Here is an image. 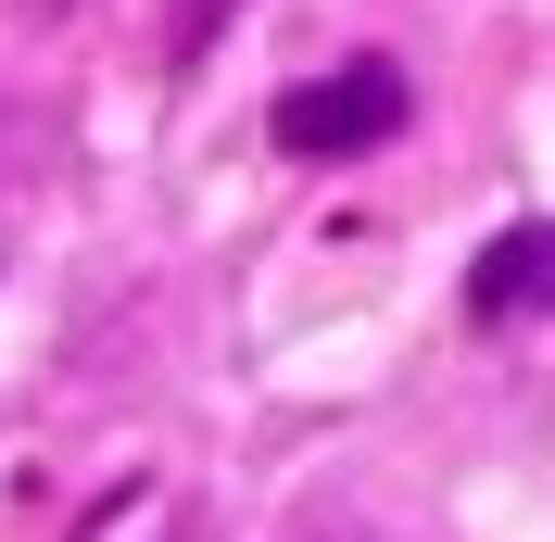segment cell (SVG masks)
I'll list each match as a JSON object with an SVG mask.
<instances>
[{
	"mask_svg": "<svg viewBox=\"0 0 555 542\" xmlns=\"http://www.w3.org/2000/svg\"><path fill=\"white\" fill-rule=\"evenodd\" d=\"M278 152L291 165H341V152H379L404 127V76L391 64H341V76H304V89H278Z\"/></svg>",
	"mask_w": 555,
	"mask_h": 542,
	"instance_id": "6da1fadb",
	"label": "cell"
},
{
	"mask_svg": "<svg viewBox=\"0 0 555 542\" xmlns=\"http://www.w3.org/2000/svg\"><path fill=\"white\" fill-rule=\"evenodd\" d=\"M127 530H139V492H114V505L89 517V530H76V542H127Z\"/></svg>",
	"mask_w": 555,
	"mask_h": 542,
	"instance_id": "3957f363",
	"label": "cell"
},
{
	"mask_svg": "<svg viewBox=\"0 0 555 542\" xmlns=\"http://www.w3.org/2000/svg\"><path fill=\"white\" fill-rule=\"evenodd\" d=\"M467 315H480V328L555 315V228H543V215H530V228H505L480 266H467Z\"/></svg>",
	"mask_w": 555,
	"mask_h": 542,
	"instance_id": "7a4b0ae2",
	"label": "cell"
}]
</instances>
